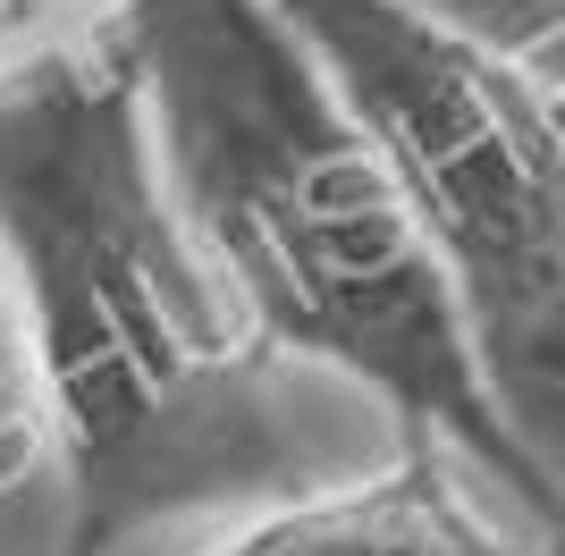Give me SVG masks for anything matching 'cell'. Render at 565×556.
<instances>
[{"label": "cell", "mask_w": 565, "mask_h": 556, "mask_svg": "<svg viewBox=\"0 0 565 556\" xmlns=\"http://www.w3.org/2000/svg\"><path fill=\"white\" fill-rule=\"evenodd\" d=\"M481 472L430 439H397L347 481H305L262 498L236 532L194 556H548L481 506Z\"/></svg>", "instance_id": "4"}, {"label": "cell", "mask_w": 565, "mask_h": 556, "mask_svg": "<svg viewBox=\"0 0 565 556\" xmlns=\"http://www.w3.org/2000/svg\"><path fill=\"white\" fill-rule=\"evenodd\" d=\"M18 18H25V0H0V34H9Z\"/></svg>", "instance_id": "6"}, {"label": "cell", "mask_w": 565, "mask_h": 556, "mask_svg": "<svg viewBox=\"0 0 565 556\" xmlns=\"http://www.w3.org/2000/svg\"><path fill=\"white\" fill-rule=\"evenodd\" d=\"M127 25L169 185L270 354L347 379L397 439L515 489L548 539L565 489L490 414L448 270L305 25L279 0H127Z\"/></svg>", "instance_id": "2"}, {"label": "cell", "mask_w": 565, "mask_h": 556, "mask_svg": "<svg viewBox=\"0 0 565 556\" xmlns=\"http://www.w3.org/2000/svg\"><path fill=\"white\" fill-rule=\"evenodd\" d=\"M541 548H548V556H565V523H557V532H548V539H541Z\"/></svg>", "instance_id": "7"}, {"label": "cell", "mask_w": 565, "mask_h": 556, "mask_svg": "<svg viewBox=\"0 0 565 556\" xmlns=\"http://www.w3.org/2000/svg\"><path fill=\"white\" fill-rule=\"evenodd\" d=\"M43 463H51V421H43V396H34V371L18 354L9 303H0V498L25 489Z\"/></svg>", "instance_id": "5"}, {"label": "cell", "mask_w": 565, "mask_h": 556, "mask_svg": "<svg viewBox=\"0 0 565 556\" xmlns=\"http://www.w3.org/2000/svg\"><path fill=\"white\" fill-rule=\"evenodd\" d=\"M388 152L490 414L565 489V34L507 43L430 0H279Z\"/></svg>", "instance_id": "3"}, {"label": "cell", "mask_w": 565, "mask_h": 556, "mask_svg": "<svg viewBox=\"0 0 565 556\" xmlns=\"http://www.w3.org/2000/svg\"><path fill=\"white\" fill-rule=\"evenodd\" d=\"M0 303L68 481V556L279 498V354L169 185L127 0H25L0 34Z\"/></svg>", "instance_id": "1"}]
</instances>
